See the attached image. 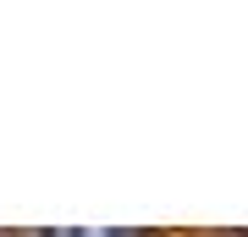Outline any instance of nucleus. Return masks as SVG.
I'll return each instance as SVG.
<instances>
[{
	"mask_svg": "<svg viewBox=\"0 0 248 237\" xmlns=\"http://www.w3.org/2000/svg\"><path fill=\"white\" fill-rule=\"evenodd\" d=\"M45 237H138V232H45Z\"/></svg>",
	"mask_w": 248,
	"mask_h": 237,
	"instance_id": "nucleus-1",
	"label": "nucleus"
}]
</instances>
